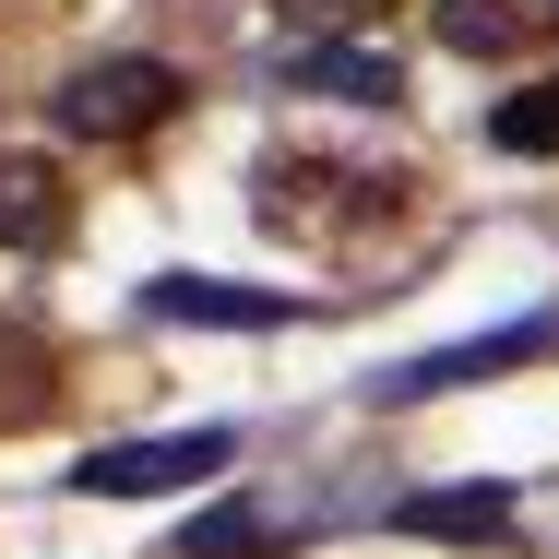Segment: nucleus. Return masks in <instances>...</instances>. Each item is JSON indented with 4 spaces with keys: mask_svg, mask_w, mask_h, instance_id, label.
Segmentation results:
<instances>
[{
    "mask_svg": "<svg viewBox=\"0 0 559 559\" xmlns=\"http://www.w3.org/2000/svg\"><path fill=\"white\" fill-rule=\"evenodd\" d=\"M393 524H405V536H441V548H500V536H512V488H488V476L417 488V500H393Z\"/></svg>",
    "mask_w": 559,
    "mask_h": 559,
    "instance_id": "obj_8",
    "label": "nucleus"
},
{
    "mask_svg": "<svg viewBox=\"0 0 559 559\" xmlns=\"http://www.w3.org/2000/svg\"><path fill=\"white\" fill-rule=\"evenodd\" d=\"M488 143H500V155H559V72L524 84V96H500V108H488Z\"/></svg>",
    "mask_w": 559,
    "mask_h": 559,
    "instance_id": "obj_12",
    "label": "nucleus"
},
{
    "mask_svg": "<svg viewBox=\"0 0 559 559\" xmlns=\"http://www.w3.org/2000/svg\"><path fill=\"white\" fill-rule=\"evenodd\" d=\"M179 108H191V84L167 60H84L60 84V131H84V143H143V131H167Z\"/></svg>",
    "mask_w": 559,
    "mask_h": 559,
    "instance_id": "obj_2",
    "label": "nucleus"
},
{
    "mask_svg": "<svg viewBox=\"0 0 559 559\" xmlns=\"http://www.w3.org/2000/svg\"><path fill=\"white\" fill-rule=\"evenodd\" d=\"M226 429H167V441H108L72 464V488L84 500H167V488H203V476H226Z\"/></svg>",
    "mask_w": 559,
    "mask_h": 559,
    "instance_id": "obj_4",
    "label": "nucleus"
},
{
    "mask_svg": "<svg viewBox=\"0 0 559 559\" xmlns=\"http://www.w3.org/2000/svg\"><path fill=\"white\" fill-rule=\"evenodd\" d=\"M48 417H60V357L0 322V429H48Z\"/></svg>",
    "mask_w": 559,
    "mask_h": 559,
    "instance_id": "obj_11",
    "label": "nucleus"
},
{
    "mask_svg": "<svg viewBox=\"0 0 559 559\" xmlns=\"http://www.w3.org/2000/svg\"><path fill=\"white\" fill-rule=\"evenodd\" d=\"M143 310H155V322H203V334H274V322H298V298H274V286H226V274H155Z\"/></svg>",
    "mask_w": 559,
    "mask_h": 559,
    "instance_id": "obj_5",
    "label": "nucleus"
},
{
    "mask_svg": "<svg viewBox=\"0 0 559 559\" xmlns=\"http://www.w3.org/2000/svg\"><path fill=\"white\" fill-rule=\"evenodd\" d=\"M250 215L274 226V238H310V250H357V238H381V226L405 215V179L334 167V155H262Z\"/></svg>",
    "mask_w": 559,
    "mask_h": 559,
    "instance_id": "obj_1",
    "label": "nucleus"
},
{
    "mask_svg": "<svg viewBox=\"0 0 559 559\" xmlns=\"http://www.w3.org/2000/svg\"><path fill=\"white\" fill-rule=\"evenodd\" d=\"M548 36H559V0H441L452 60H536Z\"/></svg>",
    "mask_w": 559,
    "mask_h": 559,
    "instance_id": "obj_7",
    "label": "nucleus"
},
{
    "mask_svg": "<svg viewBox=\"0 0 559 559\" xmlns=\"http://www.w3.org/2000/svg\"><path fill=\"white\" fill-rule=\"evenodd\" d=\"M286 84H298V96H369V108H405V60H393V48H334V36L286 48Z\"/></svg>",
    "mask_w": 559,
    "mask_h": 559,
    "instance_id": "obj_9",
    "label": "nucleus"
},
{
    "mask_svg": "<svg viewBox=\"0 0 559 559\" xmlns=\"http://www.w3.org/2000/svg\"><path fill=\"white\" fill-rule=\"evenodd\" d=\"M286 12H298V24H322V36H345V24H381L393 0H286Z\"/></svg>",
    "mask_w": 559,
    "mask_h": 559,
    "instance_id": "obj_13",
    "label": "nucleus"
},
{
    "mask_svg": "<svg viewBox=\"0 0 559 559\" xmlns=\"http://www.w3.org/2000/svg\"><path fill=\"white\" fill-rule=\"evenodd\" d=\"M298 536H310L298 512H274V500H250V488H238V500H215V512L179 536V559H286Z\"/></svg>",
    "mask_w": 559,
    "mask_h": 559,
    "instance_id": "obj_10",
    "label": "nucleus"
},
{
    "mask_svg": "<svg viewBox=\"0 0 559 559\" xmlns=\"http://www.w3.org/2000/svg\"><path fill=\"white\" fill-rule=\"evenodd\" d=\"M60 238H72V179H60L48 155H0V250L48 262Z\"/></svg>",
    "mask_w": 559,
    "mask_h": 559,
    "instance_id": "obj_6",
    "label": "nucleus"
},
{
    "mask_svg": "<svg viewBox=\"0 0 559 559\" xmlns=\"http://www.w3.org/2000/svg\"><path fill=\"white\" fill-rule=\"evenodd\" d=\"M536 357H559V310L500 322V334H464V345H441V357H405V369L369 381V405H429V393H464V381H512V369H536Z\"/></svg>",
    "mask_w": 559,
    "mask_h": 559,
    "instance_id": "obj_3",
    "label": "nucleus"
}]
</instances>
